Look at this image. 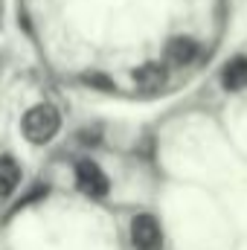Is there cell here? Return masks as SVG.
Wrapping results in <instances>:
<instances>
[{
  "instance_id": "6da1fadb",
  "label": "cell",
  "mask_w": 247,
  "mask_h": 250,
  "mask_svg": "<svg viewBox=\"0 0 247 250\" xmlns=\"http://www.w3.org/2000/svg\"><path fill=\"white\" fill-rule=\"evenodd\" d=\"M23 137L32 143V146H44V143H50L56 134H59V128H62V114H59V108L56 105H50V102H41V105H32L26 114H23Z\"/></svg>"
},
{
  "instance_id": "7a4b0ae2",
  "label": "cell",
  "mask_w": 247,
  "mask_h": 250,
  "mask_svg": "<svg viewBox=\"0 0 247 250\" xmlns=\"http://www.w3.org/2000/svg\"><path fill=\"white\" fill-rule=\"evenodd\" d=\"M128 236H131L134 250H163V227H160L157 215H151V212H137L131 218Z\"/></svg>"
},
{
  "instance_id": "3957f363",
  "label": "cell",
  "mask_w": 247,
  "mask_h": 250,
  "mask_svg": "<svg viewBox=\"0 0 247 250\" xmlns=\"http://www.w3.org/2000/svg\"><path fill=\"white\" fill-rule=\"evenodd\" d=\"M76 187L87 198H105L111 192V181L93 160H79L76 163Z\"/></svg>"
},
{
  "instance_id": "277c9868",
  "label": "cell",
  "mask_w": 247,
  "mask_h": 250,
  "mask_svg": "<svg viewBox=\"0 0 247 250\" xmlns=\"http://www.w3.org/2000/svg\"><path fill=\"white\" fill-rule=\"evenodd\" d=\"M195 56H198V44L192 41V38H172L169 44H166V50H163V62L172 64V67H186V64L195 62Z\"/></svg>"
},
{
  "instance_id": "5b68a950",
  "label": "cell",
  "mask_w": 247,
  "mask_h": 250,
  "mask_svg": "<svg viewBox=\"0 0 247 250\" xmlns=\"http://www.w3.org/2000/svg\"><path fill=\"white\" fill-rule=\"evenodd\" d=\"M134 82H137L140 90L154 93V90H163V87H166L169 76H166V67H163V64L148 62V64H143L140 70H134Z\"/></svg>"
},
{
  "instance_id": "8992f818",
  "label": "cell",
  "mask_w": 247,
  "mask_h": 250,
  "mask_svg": "<svg viewBox=\"0 0 247 250\" xmlns=\"http://www.w3.org/2000/svg\"><path fill=\"white\" fill-rule=\"evenodd\" d=\"M221 84L224 90L230 93H239V90H247V56H236L224 64L221 70Z\"/></svg>"
},
{
  "instance_id": "52a82bcc",
  "label": "cell",
  "mask_w": 247,
  "mask_h": 250,
  "mask_svg": "<svg viewBox=\"0 0 247 250\" xmlns=\"http://www.w3.org/2000/svg\"><path fill=\"white\" fill-rule=\"evenodd\" d=\"M21 187V166L12 154H0V201L12 198Z\"/></svg>"
}]
</instances>
